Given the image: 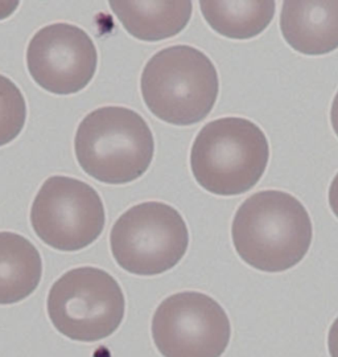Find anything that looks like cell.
I'll use <instances>...</instances> for the list:
<instances>
[{
  "label": "cell",
  "mask_w": 338,
  "mask_h": 357,
  "mask_svg": "<svg viewBox=\"0 0 338 357\" xmlns=\"http://www.w3.org/2000/svg\"><path fill=\"white\" fill-rule=\"evenodd\" d=\"M312 237V220L305 206L295 196L275 190L246 199L231 225L239 257L264 273L295 268L308 253Z\"/></svg>",
  "instance_id": "obj_1"
},
{
  "label": "cell",
  "mask_w": 338,
  "mask_h": 357,
  "mask_svg": "<svg viewBox=\"0 0 338 357\" xmlns=\"http://www.w3.org/2000/svg\"><path fill=\"white\" fill-rule=\"evenodd\" d=\"M270 159L263 130L246 118L226 116L201 128L190 150V168L203 190L238 196L262 178Z\"/></svg>",
  "instance_id": "obj_2"
},
{
  "label": "cell",
  "mask_w": 338,
  "mask_h": 357,
  "mask_svg": "<svg viewBox=\"0 0 338 357\" xmlns=\"http://www.w3.org/2000/svg\"><path fill=\"white\" fill-rule=\"evenodd\" d=\"M140 90L152 114L175 126L203 121L218 98V73L200 50L175 45L158 52L146 64Z\"/></svg>",
  "instance_id": "obj_3"
},
{
  "label": "cell",
  "mask_w": 338,
  "mask_h": 357,
  "mask_svg": "<svg viewBox=\"0 0 338 357\" xmlns=\"http://www.w3.org/2000/svg\"><path fill=\"white\" fill-rule=\"evenodd\" d=\"M75 151L89 176L106 184H127L150 168L155 141L141 115L128 107L106 106L82 119Z\"/></svg>",
  "instance_id": "obj_4"
},
{
  "label": "cell",
  "mask_w": 338,
  "mask_h": 357,
  "mask_svg": "<svg viewBox=\"0 0 338 357\" xmlns=\"http://www.w3.org/2000/svg\"><path fill=\"white\" fill-rule=\"evenodd\" d=\"M47 310L54 328L84 343L112 336L125 318V294L119 283L98 268H77L53 283Z\"/></svg>",
  "instance_id": "obj_5"
},
{
  "label": "cell",
  "mask_w": 338,
  "mask_h": 357,
  "mask_svg": "<svg viewBox=\"0 0 338 357\" xmlns=\"http://www.w3.org/2000/svg\"><path fill=\"white\" fill-rule=\"evenodd\" d=\"M188 246L185 220L174 206L162 202L130 208L110 233L114 259L135 275H159L175 268Z\"/></svg>",
  "instance_id": "obj_6"
},
{
  "label": "cell",
  "mask_w": 338,
  "mask_h": 357,
  "mask_svg": "<svg viewBox=\"0 0 338 357\" xmlns=\"http://www.w3.org/2000/svg\"><path fill=\"white\" fill-rule=\"evenodd\" d=\"M106 222L103 202L90 184L52 176L38 192L31 224L44 243L60 252H78L100 238Z\"/></svg>",
  "instance_id": "obj_7"
},
{
  "label": "cell",
  "mask_w": 338,
  "mask_h": 357,
  "mask_svg": "<svg viewBox=\"0 0 338 357\" xmlns=\"http://www.w3.org/2000/svg\"><path fill=\"white\" fill-rule=\"evenodd\" d=\"M155 345L164 357H221L231 326L222 306L206 294H174L152 319Z\"/></svg>",
  "instance_id": "obj_8"
},
{
  "label": "cell",
  "mask_w": 338,
  "mask_h": 357,
  "mask_svg": "<svg viewBox=\"0 0 338 357\" xmlns=\"http://www.w3.org/2000/svg\"><path fill=\"white\" fill-rule=\"evenodd\" d=\"M94 41L79 26L54 23L35 33L26 50L29 75L40 88L69 96L85 89L97 72Z\"/></svg>",
  "instance_id": "obj_9"
},
{
  "label": "cell",
  "mask_w": 338,
  "mask_h": 357,
  "mask_svg": "<svg viewBox=\"0 0 338 357\" xmlns=\"http://www.w3.org/2000/svg\"><path fill=\"white\" fill-rule=\"evenodd\" d=\"M280 29L293 51L321 56L338 48V1L287 0L283 3Z\"/></svg>",
  "instance_id": "obj_10"
},
{
  "label": "cell",
  "mask_w": 338,
  "mask_h": 357,
  "mask_svg": "<svg viewBox=\"0 0 338 357\" xmlns=\"http://www.w3.org/2000/svg\"><path fill=\"white\" fill-rule=\"evenodd\" d=\"M125 31L141 41L174 38L188 26L193 4L183 1H110Z\"/></svg>",
  "instance_id": "obj_11"
},
{
  "label": "cell",
  "mask_w": 338,
  "mask_h": 357,
  "mask_svg": "<svg viewBox=\"0 0 338 357\" xmlns=\"http://www.w3.org/2000/svg\"><path fill=\"white\" fill-rule=\"evenodd\" d=\"M43 275L36 246L22 234L0 231V305H15L35 293Z\"/></svg>",
  "instance_id": "obj_12"
},
{
  "label": "cell",
  "mask_w": 338,
  "mask_h": 357,
  "mask_svg": "<svg viewBox=\"0 0 338 357\" xmlns=\"http://www.w3.org/2000/svg\"><path fill=\"white\" fill-rule=\"evenodd\" d=\"M206 23L222 36L233 40H249L262 33L274 19L275 1H200Z\"/></svg>",
  "instance_id": "obj_13"
},
{
  "label": "cell",
  "mask_w": 338,
  "mask_h": 357,
  "mask_svg": "<svg viewBox=\"0 0 338 357\" xmlns=\"http://www.w3.org/2000/svg\"><path fill=\"white\" fill-rule=\"evenodd\" d=\"M26 121V103L22 90L0 75V147L15 141Z\"/></svg>",
  "instance_id": "obj_14"
},
{
  "label": "cell",
  "mask_w": 338,
  "mask_h": 357,
  "mask_svg": "<svg viewBox=\"0 0 338 357\" xmlns=\"http://www.w3.org/2000/svg\"><path fill=\"white\" fill-rule=\"evenodd\" d=\"M328 347L329 354L332 357H338V318L335 320L333 326L329 330V337H328Z\"/></svg>",
  "instance_id": "obj_15"
},
{
  "label": "cell",
  "mask_w": 338,
  "mask_h": 357,
  "mask_svg": "<svg viewBox=\"0 0 338 357\" xmlns=\"http://www.w3.org/2000/svg\"><path fill=\"white\" fill-rule=\"evenodd\" d=\"M328 197H329V205L332 208V212L338 218V174L335 176L332 184H330Z\"/></svg>",
  "instance_id": "obj_16"
},
{
  "label": "cell",
  "mask_w": 338,
  "mask_h": 357,
  "mask_svg": "<svg viewBox=\"0 0 338 357\" xmlns=\"http://www.w3.org/2000/svg\"><path fill=\"white\" fill-rule=\"evenodd\" d=\"M330 122H332V128L335 130L336 135L338 137V91L336 93V97L332 103V109H330Z\"/></svg>",
  "instance_id": "obj_17"
}]
</instances>
